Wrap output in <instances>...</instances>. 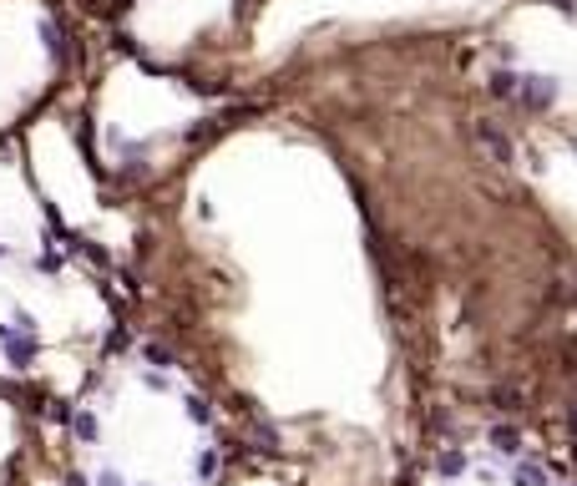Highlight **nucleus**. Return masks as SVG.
I'll use <instances>...</instances> for the list:
<instances>
[{"instance_id":"nucleus-5","label":"nucleus","mask_w":577,"mask_h":486,"mask_svg":"<svg viewBox=\"0 0 577 486\" xmlns=\"http://www.w3.org/2000/svg\"><path fill=\"white\" fill-rule=\"evenodd\" d=\"M517 486H542V471H537V466H522V471H517Z\"/></svg>"},{"instance_id":"nucleus-1","label":"nucleus","mask_w":577,"mask_h":486,"mask_svg":"<svg viewBox=\"0 0 577 486\" xmlns=\"http://www.w3.org/2000/svg\"><path fill=\"white\" fill-rule=\"evenodd\" d=\"M517 101H522V107H532V112H542V107L557 101V81H552V76H522Z\"/></svg>"},{"instance_id":"nucleus-2","label":"nucleus","mask_w":577,"mask_h":486,"mask_svg":"<svg viewBox=\"0 0 577 486\" xmlns=\"http://www.w3.org/2000/svg\"><path fill=\"white\" fill-rule=\"evenodd\" d=\"M476 137L486 142V152L497 157V162H511V152H517V147H511V137L501 132L497 122H476Z\"/></svg>"},{"instance_id":"nucleus-7","label":"nucleus","mask_w":577,"mask_h":486,"mask_svg":"<svg viewBox=\"0 0 577 486\" xmlns=\"http://www.w3.org/2000/svg\"><path fill=\"white\" fill-rule=\"evenodd\" d=\"M572 486H577V481H572Z\"/></svg>"},{"instance_id":"nucleus-4","label":"nucleus","mask_w":577,"mask_h":486,"mask_svg":"<svg viewBox=\"0 0 577 486\" xmlns=\"http://www.w3.org/2000/svg\"><path fill=\"white\" fill-rule=\"evenodd\" d=\"M517 87H522V76H511V71L491 76V92H497V97H517Z\"/></svg>"},{"instance_id":"nucleus-6","label":"nucleus","mask_w":577,"mask_h":486,"mask_svg":"<svg viewBox=\"0 0 577 486\" xmlns=\"http://www.w3.org/2000/svg\"><path fill=\"white\" fill-rule=\"evenodd\" d=\"M441 471H446V476H456V471H461V456H456V451H446V456H441Z\"/></svg>"},{"instance_id":"nucleus-3","label":"nucleus","mask_w":577,"mask_h":486,"mask_svg":"<svg viewBox=\"0 0 577 486\" xmlns=\"http://www.w3.org/2000/svg\"><path fill=\"white\" fill-rule=\"evenodd\" d=\"M491 446H497L501 456H517V451H522V436H517V426H497V431H491Z\"/></svg>"}]
</instances>
